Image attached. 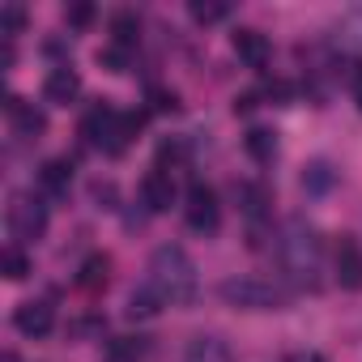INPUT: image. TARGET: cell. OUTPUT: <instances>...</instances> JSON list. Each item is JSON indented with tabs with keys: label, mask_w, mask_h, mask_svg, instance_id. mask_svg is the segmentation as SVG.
<instances>
[{
	"label": "cell",
	"mask_w": 362,
	"mask_h": 362,
	"mask_svg": "<svg viewBox=\"0 0 362 362\" xmlns=\"http://www.w3.org/2000/svg\"><path fill=\"white\" fill-rule=\"evenodd\" d=\"M320 260H324V243H320V230L307 226L303 218H290L277 235V264L290 281L298 286H315V273H320Z\"/></svg>",
	"instance_id": "cell-1"
},
{
	"label": "cell",
	"mask_w": 362,
	"mask_h": 362,
	"mask_svg": "<svg viewBox=\"0 0 362 362\" xmlns=\"http://www.w3.org/2000/svg\"><path fill=\"white\" fill-rule=\"evenodd\" d=\"M149 286L162 294L170 307H188L197 298V264L179 243H162L149 256Z\"/></svg>",
	"instance_id": "cell-2"
},
{
	"label": "cell",
	"mask_w": 362,
	"mask_h": 362,
	"mask_svg": "<svg viewBox=\"0 0 362 362\" xmlns=\"http://www.w3.org/2000/svg\"><path fill=\"white\" fill-rule=\"evenodd\" d=\"M141 124H145V115L141 111H128V115H119V111H111V107H90L86 111V119H81V136H86V145H94V149H107V153H124L128 149V141L141 132Z\"/></svg>",
	"instance_id": "cell-3"
},
{
	"label": "cell",
	"mask_w": 362,
	"mask_h": 362,
	"mask_svg": "<svg viewBox=\"0 0 362 362\" xmlns=\"http://www.w3.org/2000/svg\"><path fill=\"white\" fill-rule=\"evenodd\" d=\"M218 298L239 311H281L290 294L269 277H226L218 286Z\"/></svg>",
	"instance_id": "cell-4"
},
{
	"label": "cell",
	"mask_w": 362,
	"mask_h": 362,
	"mask_svg": "<svg viewBox=\"0 0 362 362\" xmlns=\"http://www.w3.org/2000/svg\"><path fill=\"white\" fill-rule=\"evenodd\" d=\"M5 222H9V235H13L18 243H35V239H43V230H47V205H43L39 197H13Z\"/></svg>",
	"instance_id": "cell-5"
},
{
	"label": "cell",
	"mask_w": 362,
	"mask_h": 362,
	"mask_svg": "<svg viewBox=\"0 0 362 362\" xmlns=\"http://www.w3.org/2000/svg\"><path fill=\"white\" fill-rule=\"evenodd\" d=\"M184 218H188V226H192L197 235H214V230H218V222H222V205H218V197H214L209 184H192V188H188Z\"/></svg>",
	"instance_id": "cell-6"
},
{
	"label": "cell",
	"mask_w": 362,
	"mask_h": 362,
	"mask_svg": "<svg viewBox=\"0 0 362 362\" xmlns=\"http://www.w3.org/2000/svg\"><path fill=\"white\" fill-rule=\"evenodd\" d=\"M5 111H9V124H13V132H18V136H26V141H39V136L47 132V115H43L39 107H30L26 98L9 94Z\"/></svg>",
	"instance_id": "cell-7"
},
{
	"label": "cell",
	"mask_w": 362,
	"mask_h": 362,
	"mask_svg": "<svg viewBox=\"0 0 362 362\" xmlns=\"http://www.w3.org/2000/svg\"><path fill=\"white\" fill-rule=\"evenodd\" d=\"M52 324H56V311H52V303H43V298H30V303H22V307L13 311V328H18L22 337H47Z\"/></svg>",
	"instance_id": "cell-8"
},
{
	"label": "cell",
	"mask_w": 362,
	"mask_h": 362,
	"mask_svg": "<svg viewBox=\"0 0 362 362\" xmlns=\"http://www.w3.org/2000/svg\"><path fill=\"white\" fill-rule=\"evenodd\" d=\"M175 197H179V192H175V179H170L162 166L141 179V201H145L149 214H166V209L175 205Z\"/></svg>",
	"instance_id": "cell-9"
},
{
	"label": "cell",
	"mask_w": 362,
	"mask_h": 362,
	"mask_svg": "<svg viewBox=\"0 0 362 362\" xmlns=\"http://www.w3.org/2000/svg\"><path fill=\"white\" fill-rule=\"evenodd\" d=\"M230 47H235V56H239L247 69H264L269 56H273V47H269V39H264L260 30H235V35H230Z\"/></svg>",
	"instance_id": "cell-10"
},
{
	"label": "cell",
	"mask_w": 362,
	"mask_h": 362,
	"mask_svg": "<svg viewBox=\"0 0 362 362\" xmlns=\"http://www.w3.org/2000/svg\"><path fill=\"white\" fill-rule=\"evenodd\" d=\"M337 281L345 290H362V247L349 235H341L337 243Z\"/></svg>",
	"instance_id": "cell-11"
},
{
	"label": "cell",
	"mask_w": 362,
	"mask_h": 362,
	"mask_svg": "<svg viewBox=\"0 0 362 362\" xmlns=\"http://www.w3.org/2000/svg\"><path fill=\"white\" fill-rule=\"evenodd\" d=\"M77 94H81V77H77L69 64H60V69H52V73H47V81H43V98H47V103L69 107Z\"/></svg>",
	"instance_id": "cell-12"
},
{
	"label": "cell",
	"mask_w": 362,
	"mask_h": 362,
	"mask_svg": "<svg viewBox=\"0 0 362 362\" xmlns=\"http://www.w3.org/2000/svg\"><path fill=\"white\" fill-rule=\"evenodd\" d=\"M69 184H73V162H69V158H52V162L39 166V188H43L47 197H64Z\"/></svg>",
	"instance_id": "cell-13"
},
{
	"label": "cell",
	"mask_w": 362,
	"mask_h": 362,
	"mask_svg": "<svg viewBox=\"0 0 362 362\" xmlns=\"http://www.w3.org/2000/svg\"><path fill=\"white\" fill-rule=\"evenodd\" d=\"M184 362H230V345L222 337H192L184 349Z\"/></svg>",
	"instance_id": "cell-14"
},
{
	"label": "cell",
	"mask_w": 362,
	"mask_h": 362,
	"mask_svg": "<svg viewBox=\"0 0 362 362\" xmlns=\"http://www.w3.org/2000/svg\"><path fill=\"white\" fill-rule=\"evenodd\" d=\"M162 307H166V303H162V294H158L149 281H145L141 290H132V294H128V320H153Z\"/></svg>",
	"instance_id": "cell-15"
},
{
	"label": "cell",
	"mask_w": 362,
	"mask_h": 362,
	"mask_svg": "<svg viewBox=\"0 0 362 362\" xmlns=\"http://www.w3.org/2000/svg\"><path fill=\"white\" fill-rule=\"evenodd\" d=\"M337 184V170L320 158V162H307V170H303V192L307 197H324L328 188Z\"/></svg>",
	"instance_id": "cell-16"
},
{
	"label": "cell",
	"mask_w": 362,
	"mask_h": 362,
	"mask_svg": "<svg viewBox=\"0 0 362 362\" xmlns=\"http://www.w3.org/2000/svg\"><path fill=\"white\" fill-rule=\"evenodd\" d=\"M269 201H273V197H269L264 184H239V209H243L252 222L269 214Z\"/></svg>",
	"instance_id": "cell-17"
},
{
	"label": "cell",
	"mask_w": 362,
	"mask_h": 362,
	"mask_svg": "<svg viewBox=\"0 0 362 362\" xmlns=\"http://www.w3.org/2000/svg\"><path fill=\"white\" fill-rule=\"evenodd\" d=\"M243 149H247L256 162H273V158H277V132H269V128H252V132L243 136Z\"/></svg>",
	"instance_id": "cell-18"
},
{
	"label": "cell",
	"mask_w": 362,
	"mask_h": 362,
	"mask_svg": "<svg viewBox=\"0 0 362 362\" xmlns=\"http://www.w3.org/2000/svg\"><path fill=\"white\" fill-rule=\"evenodd\" d=\"M136 39H141V22H136V13H128V9L115 13V18H111V43H119V47L132 52Z\"/></svg>",
	"instance_id": "cell-19"
},
{
	"label": "cell",
	"mask_w": 362,
	"mask_h": 362,
	"mask_svg": "<svg viewBox=\"0 0 362 362\" xmlns=\"http://www.w3.org/2000/svg\"><path fill=\"white\" fill-rule=\"evenodd\" d=\"M188 13H192L197 26H214V22H226L230 18V5H226V0H192Z\"/></svg>",
	"instance_id": "cell-20"
},
{
	"label": "cell",
	"mask_w": 362,
	"mask_h": 362,
	"mask_svg": "<svg viewBox=\"0 0 362 362\" xmlns=\"http://www.w3.org/2000/svg\"><path fill=\"white\" fill-rule=\"evenodd\" d=\"M0 273H5L9 281H22L30 273V256L22 247H5V252H0Z\"/></svg>",
	"instance_id": "cell-21"
},
{
	"label": "cell",
	"mask_w": 362,
	"mask_h": 362,
	"mask_svg": "<svg viewBox=\"0 0 362 362\" xmlns=\"http://www.w3.org/2000/svg\"><path fill=\"white\" fill-rule=\"evenodd\" d=\"M107 269H111L107 256H90V260L81 264V277H77V281H81L86 290H103V286H107Z\"/></svg>",
	"instance_id": "cell-22"
},
{
	"label": "cell",
	"mask_w": 362,
	"mask_h": 362,
	"mask_svg": "<svg viewBox=\"0 0 362 362\" xmlns=\"http://www.w3.org/2000/svg\"><path fill=\"white\" fill-rule=\"evenodd\" d=\"M22 30H26V9L13 5V0H9V5H0V35L13 43V35H22Z\"/></svg>",
	"instance_id": "cell-23"
},
{
	"label": "cell",
	"mask_w": 362,
	"mask_h": 362,
	"mask_svg": "<svg viewBox=\"0 0 362 362\" xmlns=\"http://www.w3.org/2000/svg\"><path fill=\"white\" fill-rule=\"evenodd\" d=\"M98 64H103L107 73H128V69H132V52L119 47V43H107V47L98 52Z\"/></svg>",
	"instance_id": "cell-24"
},
{
	"label": "cell",
	"mask_w": 362,
	"mask_h": 362,
	"mask_svg": "<svg viewBox=\"0 0 362 362\" xmlns=\"http://www.w3.org/2000/svg\"><path fill=\"white\" fill-rule=\"evenodd\" d=\"M145 354V337H119L111 341V362H141Z\"/></svg>",
	"instance_id": "cell-25"
},
{
	"label": "cell",
	"mask_w": 362,
	"mask_h": 362,
	"mask_svg": "<svg viewBox=\"0 0 362 362\" xmlns=\"http://www.w3.org/2000/svg\"><path fill=\"white\" fill-rule=\"evenodd\" d=\"M341 43L354 47V52H362V9H354V13L341 18Z\"/></svg>",
	"instance_id": "cell-26"
},
{
	"label": "cell",
	"mask_w": 362,
	"mask_h": 362,
	"mask_svg": "<svg viewBox=\"0 0 362 362\" xmlns=\"http://www.w3.org/2000/svg\"><path fill=\"white\" fill-rule=\"evenodd\" d=\"M64 22H69V26H77V30H86V26L94 22V5H90V0H77V5H69V9H64Z\"/></svg>",
	"instance_id": "cell-27"
},
{
	"label": "cell",
	"mask_w": 362,
	"mask_h": 362,
	"mask_svg": "<svg viewBox=\"0 0 362 362\" xmlns=\"http://www.w3.org/2000/svg\"><path fill=\"white\" fill-rule=\"evenodd\" d=\"M149 107L153 111H179V94L175 90H149Z\"/></svg>",
	"instance_id": "cell-28"
},
{
	"label": "cell",
	"mask_w": 362,
	"mask_h": 362,
	"mask_svg": "<svg viewBox=\"0 0 362 362\" xmlns=\"http://www.w3.org/2000/svg\"><path fill=\"white\" fill-rule=\"evenodd\" d=\"M256 107H260V94H239L235 98V115H252Z\"/></svg>",
	"instance_id": "cell-29"
},
{
	"label": "cell",
	"mask_w": 362,
	"mask_h": 362,
	"mask_svg": "<svg viewBox=\"0 0 362 362\" xmlns=\"http://www.w3.org/2000/svg\"><path fill=\"white\" fill-rule=\"evenodd\" d=\"M94 201H115V188L111 184H94Z\"/></svg>",
	"instance_id": "cell-30"
},
{
	"label": "cell",
	"mask_w": 362,
	"mask_h": 362,
	"mask_svg": "<svg viewBox=\"0 0 362 362\" xmlns=\"http://www.w3.org/2000/svg\"><path fill=\"white\" fill-rule=\"evenodd\" d=\"M286 362H324V358H320V354H290Z\"/></svg>",
	"instance_id": "cell-31"
},
{
	"label": "cell",
	"mask_w": 362,
	"mask_h": 362,
	"mask_svg": "<svg viewBox=\"0 0 362 362\" xmlns=\"http://www.w3.org/2000/svg\"><path fill=\"white\" fill-rule=\"evenodd\" d=\"M354 103H358V111H362V73H354Z\"/></svg>",
	"instance_id": "cell-32"
},
{
	"label": "cell",
	"mask_w": 362,
	"mask_h": 362,
	"mask_svg": "<svg viewBox=\"0 0 362 362\" xmlns=\"http://www.w3.org/2000/svg\"><path fill=\"white\" fill-rule=\"evenodd\" d=\"M5 362H22V358H18V354H5Z\"/></svg>",
	"instance_id": "cell-33"
}]
</instances>
